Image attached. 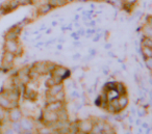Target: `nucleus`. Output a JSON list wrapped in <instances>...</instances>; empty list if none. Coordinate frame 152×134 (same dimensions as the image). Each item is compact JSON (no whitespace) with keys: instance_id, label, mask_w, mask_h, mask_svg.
Here are the masks:
<instances>
[{"instance_id":"ea45409f","label":"nucleus","mask_w":152,"mask_h":134,"mask_svg":"<svg viewBox=\"0 0 152 134\" xmlns=\"http://www.w3.org/2000/svg\"><path fill=\"white\" fill-rule=\"evenodd\" d=\"M46 29H47L46 25H43V26H41V27H40V29H39V31H43V30H46Z\"/></svg>"},{"instance_id":"4d7b16f0","label":"nucleus","mask_w":152,"mask_h":134,"mask_svg":"<svg viewBox=\"0 0 152 134\" xmlns=\"http://www.w3.org/2000/svg\"><path fill=\"white\" fill-rule=\"evenodd\" d=\"M149 83H150V85H152V78H150L149 79Z\"/></svg>"},{"instance_id":"f704fd0d","label":"nucleus","mask_w":152,"mask_h":134,"mask_svg":"<svg viewBox=\"0 0 152 134\" xmlns=\"http://www.w3.org/2000/svg\"><path fill=\"white\" fill-rule=\"evenodd\" d=\"M141 125H142V128H143V129H145V130L149 128V126H148V124H147V123H142Z\"/></svg>"},{"instance_id":"9b49d317","label":"nucleus","mask_w":152,"mask_h":134,"mask_svg":"<svg viewBox=\"0 0 152 134\" xmlns=\"http://www.w3.org/2000/svg\"><path fill=\"white\" fill-rule=\"evenodd\" d=\"M0 106L3 107L4 109H7V110L11 109L12 107H15L13 102L7 98V96L3 92H0Z\"/></svg>"},{"instance_id":"8fccbe9b","label":"nucleus","mask_w":152,"mask_h":134,"mask_svg":"<svg viewBox=\"0 0 152 134\" xmlns=\"http://www.w3.org/2000/svg\"><path fill=\"white\" fill-rule=\"evenodd\" d=\"M57 49H58V50H63V46H61V44L57 45Z\"/></svg>"},{"instance_id":"4468645a","label":"nucleus","mask_w":152,"mask_h":134,"mask_svg":"<svg viewBox=\"0 0 152 134\" xmlns=\"http://www.w3.org/2000/svg\"><path fill=\"white\" fill-rule=\"evenodd\" d=\"M118 101H119V105H120V108L122 110H124L127 106H128V103H129V99L128 96L126 95H120L118 97Z\"/></svg>"},{"instance_id":"864d4df0","label":"nucleus","mask_w":152,"mask_h":134,"mask_svg":"<svg viewBox=\"0 0 152 134\" xmlns=\"http://www.w3.org/2000/svg\"><path fill=\"white\" fill-rule=\"evenodd\" d=\"M39 1H40V0H32V3H34V4H37Z\"/></svg>"},{"instance_id":"6ab92c4d","label":"nucleus","mask_w":152,"mask_h":134,"mask_svg":"<svg viewBox=\"0 0 152 134\" xmlns=\"http://www.w3.org/2000/svg\"><path fill=\"white\" fill-rule=\"evenodd\" d=\"M141 46H146L149 47V48H152V38L144 36L141 40Z\"/></svg>"},{"instance_id":"4be33fe9","label":"nucleus","mask_w":152,"mask_h":134,"mask_svg":"<svg viewBox=\"0 0 152 134\" xmlns=\"http://www.w3.org/2000/svg\"><path fill=\"white\" fill-rule=\"evenodd\" d=\"M7 119V110L0 106V121L4 122Z\"/></svg>"},{"instance_id":"f8f14e48","label":"nucleus","mask_w":152,"mask_h":134,"mask_svg":"<svg viewBox=\"0 0 152 134\" xmlns=\"http://www.w3.org/2000/svg\"><path fill=\"white\" fill-rule=\"evenodd\" d=\"M52 7H51L49 3H44V4H41L37 9V15L38 16H44L47 15L48 13H50L52 11Z\"/></svg>"},{"instance_id":"a19ab883","label":"nucleus","mask_w":152,"mask_h":134,"mask_svg":"<svg viewBox=\"0 0 152 134\" xmlns=\"http://www.w3.org/2000/svg\"><path fill=\"white\" fill-rule=\"evenodd\" d=\"M79 19H80V15H76V16H75V18H74L73 21H74V22H75V21H78Z\"/></svg>"},{"instance_id":"a18cd8bd","label":"nucleus","mask_w":152,"mask_h":134,"mask_svg":"<svg viewBox=\"0 0 152 134\" xmlns=\"http://www.w3.org/2000/svg\"><path fill=\"white\" fill-rule=\"evenodd\" d=\"M51 25H52V27H55V26L57 25V22L56 21H53L52 23H51Z\"/></svg>"},{"instance_id":"20e7f679","label":"nucleus","mask_w":152,"mask_h":134,"mask_svg":"<svg viewBox=\"0 0 152 134\" xmlns=\"http://www.w3.org/2000/svg\"><path fill=\"white\" fill-rule=\"evenodd\" d=\"M77 126H78L79 133H91L94 126V122L92 119H80V121H77Z\"/></svg>"},{"instance_id":"5701e85b","label":"nucleus","mask_w":152,"mask_h":134,"mask_svg":"<svg viewBox=\"0 0 152 134\" xmlns=\"http://www.w3.org/2000/svg\"><path fill=\"white\" fill-rule=\"evenodd\" d=\"M137 114L139 117H143L147 114V111H146V107L144 106H140V108L137 109Z\"/></svg>"},{"instance_id":"393cba45","label":"nucleus","mask_w":152,"mask_h":134,"mask_svg":"<svg viewBox=\"0 0 152 134\" xmlns=\"http://www.w3.org/2000/svg\"><path fill=\"white\" fill-rule=\"evenodd\" d=\"M54 84H56V83H55V81H54V79H53V77L50 75V77H49L48 79L46 80V82H45V85H46L47 87H50V86L54 85Z\"/></svg>"},{"instance_id":"79ce46f5","label":"nucleus","mask_w":152,"mask_h":134,"mask_svg":"<svg viewBox=\"0 0 152 134\" xmlns=\"http://www.w3.org/2000/svg\"><path fill=\"white\" fill-rule=\"evenodd\" d=\"M128 121H129V123H130V125H132L133 119H132V117H131V115H129V117H128Z\"/></svg>"},{"instance_id":"c85d7f7f","label":"nucleus","mask_w":152,"mask_h":134,"mask_svg":"<svg viewBox=\"0 0 152 134\" xmlns=\"http://www.w3.org/2000/svg\"><path fill=\"white\" fill-rule=\"evenodd\" d=\"M71 36H72V38H73L75 41H78V40H79V38H80V36H79V34H77V31H76V32H73V34H71Z\"/></svg>"},{"instance_id":"f03ea898","label":"nucleus","mask_w":152,"mask_h":134,"mask_svg":"<svg viewBox=\"0 0 152 134\" xmlns=\"http://www.w3.org/2000/svg\"><path fill=\"white\" fill-rule=\"evenodd\" d=\"M17 58L14 53L9 52V51H3L2 57H1V69L3 72H7L13 68L15 59Z\"/></svg>"},{"instance_id":"603ef678","label":"nucleus","mask_w":152,"mask_h":134,"mask_svg":"<svg viewBox=\"0 0 152 134\" xmlns=\"http://www.w3.org/2000/svg\"><path fill=\"white\" fill-rule=\"evenodd\" d=\"M80 43H79V42H75V43H74V46H80Z\"/></svg>"},{"instance_id":"6e6d98bb","label":"nucleus","mask_w":152,"mask_h":134,"mask_svg":"<svg viewBox=\"0 0 152 134\" xmlns=\"http://www.w3.org/2000/svg\"><path fill=\"white\" fill-rule=\"evenodd\" d=\"M65 1L67 3H70V2H72V1H74V0H65Z\"/></svg>"},{"instance_id":"a211bd4d","label":"nucleus","mask_w":152,"mask_h":134,"mask_svg":"<svg viewBox=\"0 0 152 134\" xmlns=\"http://www.w3.org/2000/svg\"><path fill=\"white\" fill-rule=\"evenodd\" d=\"M11 123V126L10 127L15 131V133H22V128H21V124H20V121L18 122H10Z\"/></svg>"},{"instance_id":"3c124183","label":"nucleus","mask_w":152,"mask_h":134,"mask_svg":"<svg viewBox=\"0 0 152 134\" xmlns=\"http://www.w3.org/2000/svg\"><path fill=\"white\" fill-rule=\"evenodd\" d=\"M51 32V28H49V29H46V34H50Z\"/></svg>"},{"instance_id":"1a4fd4ad","label":"nucleus","mask_w":152,"mask_h":134,"mask_svg":"<svg viewBox=\"0 0 152 134\" xmlns=\"http://www.w3.org/2000/svg\"><path fill=\"white\" fill-rule=\"evenodd\" d=\"M31 68L37 71L41 76L47 75L48 73V70H47V61H37V63H32Z\"/></svg>"},{"instance_id":"13d9d810","label":"nucleus","mask_w":152,"mask_h":134,"mask_svg":"<svg viewBox=\"0 0 152 134\" xmlns=\"http://www.w3.org/2000/svg\"><path fill=\"white\" fill-rule=\"evenodd\" d=\"M81 9H83V7H78V9H77V12H80Z\"/></svg>"},{"instance_id":"49530a36","label":"nucleus","mask_w":152,"mask_h":134,"mask_svg":"<svg viewBox=\"0 0 152 134\" xmlns=\"http://www.w3.org/2000/svg\"><path fill=\"white\" fill-rule=\"evenodd\" d=\"M75 1H78V2H88L90 0H75Z\"/></svg>"},{"instance_id":"473e14b6","label":"nucleus","mask_w":152,"mask_h":134,"mask_svg":"<svg viewBox=\"0 0 152 134\" xmlns=\"http://www.w3.org/2000/svg\"><path fill=\"white\" fill-rule=\"evenodd\" d=\"M108 72H110L108 67H107V66H104V67H103V73L105 74V75H108Z\"/></svg>"},{"instance_id":"c756f323","label":"nucleus","mask_w":152,"mask_h":134,"mask_svg":"<svg viewBox=\"0 0 152 134\" xmlns=\"http://www.w3.org/2000/svg\"><path fill=\"white\" fill-rule=\"evenodd\" d=\"M139 0H125L124 2H126V3H128V4H130V5H134L135 3L137 2Z\"/></svg>"},{"instance_id":"e433bc0d","label":"nucleus","mask_w":152,"mask_h":134,"mask_svg":"<svg viewBox=\"0 0 152 134\" xmlns=\"http://www.w3.org/2000/svg\"><path fill=\"white\" fill-rule=\"evenodd\" d=\"M142 122H141V117H139L137 119H135V125L137 126H141Z\"/></svg>"},{"instance_id":"ddd939ff","label":"nucleus","mask_w":152,"mask_h":134,"mask_svg":"<svg viewBox=\"0 0 152 134\" xmlns=\"http://www.w3.org/2000/svg\"><path fill=\"white\" fill-rule=\"evenodd\" d=\"M63 90H64V83L61 82V83H56V84H54V85L50 86V87H47V94L55 96L57 92H59Z\"/></svg>"},{"instance_id":"c9c22d12","label":"nucleus","mask_w":152,"mask_h":134,"mask_svg":"<svg viewBox=\"0 0 152 134\" xmlns=\"http://www.w3.org/2000/svg\"><path fill=\"white\" fill-rule=\"evenodd\" d=\"M5 133H15V131H14V130L12 129L11 127H10L9 129H7V130H5Z\"/></svg>"},{"instance_id":"0eeeda50","label":"nucleus","mask_w":152,"mask_h":134,"mask_svg":"<svg viewBox=\"0 0 152 134\" xmlns=\"http://www.w3.org/2000/svg\"><path fill=\"white\" fill-rule=\"evenodd\" d=\"M20 124H21L22 133H31L34 130V122L31 117H23L20 119Z\"/></svg>"},{"instance_id":"09e8293b","label":"nucleus","mask_w":152,"mask_h":134,"mask_svg":"<svg viewBox=\"0 0 152 134\" xmlns=\"http://www.w3.org/2000/svg\"><path fill=\"white\" fill-rule=\"evenodd\" d=\"M105 48H106V49L112 48V44H107V45H105Z\"/></svg>"},{"instance_id":"a878e982","label":"nucleus","mask_w":152,"mask_h":134,"mask_svg":"<svg viewBox=\"0 0 152 134\" xmlns=\"http://www.w3.org/2000/svg\"><path fill=\"white\" fill-rule=\"evenodd\" d=\"M20 3V7H25V5H31L34 4L32 3V0H18Z\"/></svg>"},{"instance_id":"4c0bfd02","label":"nucleus","mask_w":152,"mask_h":134,"mask_svg":"<svg viewBox=\"0 0 152 134\" xmlns=\"http://www.w3.org/2000/svg\"><path fill=\"white\" fill-rule=\"evenodd\" d=\"M80 57H81V55H80V54H75V55L73 56V59H74V60H77V59H79Z\"/></svg>"},{"instance_id":"423d86ee","label":"nucleus","mask_w":152,"mask_h":134,"mask_svg":"<svg viewBox=\"0 0 152 134\" xmlns=\"http://www.w3.org/2000/svg\"><path fill=\"white\" fill-rule=\"evenodd\" d=\"M23 111L19 106L12 107L7 110V119L10 122H18L23 117Z\"/></svg>"},{"instance_id":"f257e3e1","label":"nucleus","mask_w":152,"mask_h":134,"mask_svg":"<svg viewBox=\"0 0 152 134\" xmlns=\"http://www.w3.org/2000/svg\"><path fill=\"white\" fill-rule=\"evenodd\" d=\"M3 50L14 53L17 57H21L23 54V48L19 40H4Z\"/></svg>"},{"instance_id":"aec40b11","label":"nucleus","mask_w":152,"mask_h":134,"mask_svg":"<svg viewBox=\"0 0 152 134\" xmlns=\"http://www.w3.org/2000/svg\"><path fill=\"white\" fill-rule=\"evenodd\" d=\"M143 34L145 36H150V38H152V27L149 25H145L143 28Z\"/></svg>"},{"instance_id":"c03bdc74","label":"nucleus","mask_w":152,"mask_h":134,"mask_svg":"<svg viewBox=\"0 0 152 134\" xmlns=\"http://www.w3.org/2000/svg\"><path fill=\"white\" fill-rule=\"evenodd\" d=\"M58 43H59V44H63V43H65V39H58Z\"/></svg>"},{"instance_id":"72a5a7b5","label":"nucleus","mask_w":152,"mask_h":134,"mask_svg":"<svg viewBox=\"0 0 152 134\" xmlns=\"http://www.w3.org/2000/svg\"><path fill=\"white\" fill-rule=\"evenodd\" d=\"M90 55H91V56L96 55V50H95V49H90Z\"/></svg>"},{"instance_id":"dca6fc26","label":"nucleus","mask_w":152,"mask_h":134,"mask_svg":"<svg viewBox=\"0 0 152 134\" xmlns=\"http://www.w3.org/2000/svg\"><path fill=\"white\" fill-rule=\"evenodd\" d=\"M104 2L110 3L112 7H116L118 9H122L123 4H124V1L123 0H104Z\"/></svg>"},{"instance_id":"b1692460","label":"nucleus","mask_w":152,"mask_h":134,"mask_svg":"<svg viewBox=\"0 0 152 134\" xmlns=\"http://www.w3.org/2000/svg\"><path fill=\"white\" fill-rule=\"evenodd\" d=\"M144 63H145V66L149 71L152 72V57H148V58L144 59Z\"/></svg>"},{"instance_id":"f3484780","label":"nucleus","mask_w":152,"mask_h":134,"mask_svg":"<svg viewBox=\"0 0 152 134\" xmlns=\"http://www.w3.org/2000/svg\"><path fill=\"white\" fill-rule=\"evenodd\" d=\"M115 90H117V92L119 94V96H120V95H126L127 94L126 86H125L122 82L116 81V87H115Z\"/></svg>"},{"instance_id":"2eb2a0df","label":"nucleus","mask_w":152,"mask_h":134,"mask_svg":"<svg viewBox=\"0 0 152 134\" xmlns=\"http://www.w3.org/2000/svg\"><path fill=\"white\" fill-rule=\"evenodd\" d=\"M140 53L143 56V59H146L148 57H152V48H149V47H146V46H141Z\"/></svg>"},{"instance_id":"cd10ccee","label":"nucleus","mask_w":152,"mask_h":134,"mask_svg":"<svg viewBox=\"0 0 152 134\" xmlns=\"http://www.w3.org/2000/svg\"><path fill=\"white\" fill-rule=\"evenodd\" d=\"M146 25H149L152 27V16H147V18H146Z\"/></svg>"},{"instance_id":"7c9ffc66","label":"nucleus","mask_w":152,"mask_h":134,"mask_svg":"<svg viewBox=\"0 0 152 134\" xmlns=\"http://www.w3.org/2000/svg\"><path fill=\"white\" fill-rule=\"evenodd\" d=\"M89 23H90V27L96 28V21H94V20H91V21H90Z\"/></svg>"},{"instance_id":"bb28decb","label":"nucleus","mask_w":152,"mask_h":134,"mask_svg":"<svg viewBox=\"0 0 152 134\" xmlns=\"http://www.w3.org/2000/svg\"><path fill=\"white\" fill-rule=\"evenodd\" d=\"M71 96H72V98H74V99H79V98H80V95H79V92H77V90H73V92H72V94H71Z\"/></svg>"},{"instance_id":"58836bf2","label":"nucleus","mask_w":152,"mask_h":134,"mask_svg":"<svg viewBox=\"0 0 152 134\" xmlns=\"http://www.w3.org/2000/svg\"><path fill=\"white\" fill-rule=\"evenodd\" d=\"M44 45H45L44 42H39L38 44L34 45V47H41V46H44Z\"/></svg>"},{"instance_id":"37998d69","label":"nucleus","mask_w":152,"mask_h":134,"mask_svg":"<svg viewBox=\"0 0 152 134\" xmlns=\"http://www.w3.org/2000/svg\"><path fill=\"white\" fill-rule=\"evenodd\" d=\"M108 55H110V57H116V55H115V53H113L112 51H110V52H108Z\"/></svg>"},{"instance_id":"5fc2aeb1","label":"nucleus","mask_w":152,"mask_h":134,"mask_svg":"<svg viewBox=\"0 0 152 134\" xmlns=\"http://www.w3.org/2000/svg\"><path fill=\"white\" fill-rule=\"evenodd\" d=\"M122 70H126V66H125L124 63L122 65Z\"/></svg>"},{"instance_id":"2f4dec72","label":"nucleus","mask_w":152,"mask_h":134,"mask_svg":"<svg viewBox=\"0 0 152 134\" xmlns=\"http://www.w3.org/2000/svg\"><path fill=\"white\" fill-rule=\"evenodd\" d=\"M130 113L133 115V117H134V115H137V109H135L134 107H131V108H130Z\"/></svg>"},{"instance_id":"de8ad7c7","label":"nucleus","mask_w":152,"mask_h":134,"mask_svg":"<svg viewBox=\"0 0 152 134\" xmlns=\"http://www.w3.org/2000/svg\"><path fill=\"white\" fill-rule=\"evenodd\" d=\"M39 32H40V31H39V30H36V31H34L31 34H34V36H38V34H39Z\"/></svg>"},{"instance_id":"7ed1b4c3","label":"nucleus","mask_w":152,"mask_h":134,"mask_svg":"<svg viewBox=\"0 0 152 134\" xmlns=\"http://www.w3.org/2000/svg\"><path fill=\"white\" fill-rule=\"evenodd\" d=\"M51 76H54V77H61L63 79V81H65L67 78L70 77L71 75V71L67 68H65L64 66H55L54 70L50 73Z\"/></svg>"},{"instance_id":"6e6552de","label":"nucleus","mask_w":152,"mask_h":134,"mask_svg":"<svg viewBox=\"0 0 152 134\" xmlns=\"http://www.w3.org/2000/svg\"><path fill=\"white\" fill-rule=\"evenodd\" d=\"M21 95L23 96V98L25 99V100L31 101V102L36 101L37 98H38V92H37L34 90H32V88L28 87L27 85L24 86L23 90L21 92Z\"/></svg>"},{"instance_id":"39448f33","label":"nucleus","mask_w":152,"mask_h":134,"mask_svg":"<svg viewBox=\"0 0 152 134\" xmlns=\"http://www.w3.org/2000/svg\"><path fill=\"white\" fill-rule=\"evenodd\" d=\"M22 28L18 24H14V26L10 27L7 34H4V40H19Z\"/></svg>"},{"instance_id":"412c9836","label":"nucleus","mask_w":152,"mask_h":134,"mask_svg":"<svg viewBox=\"0 0 152 134\" xmlns=\"http://www.w3.org/2000/svg\"><path fill=\"white\" fill-rule=\"evenodd\" d=\"M55 98H56V101H61V102H66V92L65 90H61L59 92H57L55 95Z\"/></svg>"},{"instance_id":"9d476101","label":"nucleus","mask_w":152,"mask_h":134,"mask_svg":"<svg viewBox=\"0 0 152 134\" xmlns=\"http://www.w3.org/2000/svg\"><path fill=\"white\" fill-rule=\"evenodd\" d=\"M66 107V102H61V101H54V102L51 103H46L45 104L44 109L50 111H58L61 108Z\"/></svg>"}]
</instances>
